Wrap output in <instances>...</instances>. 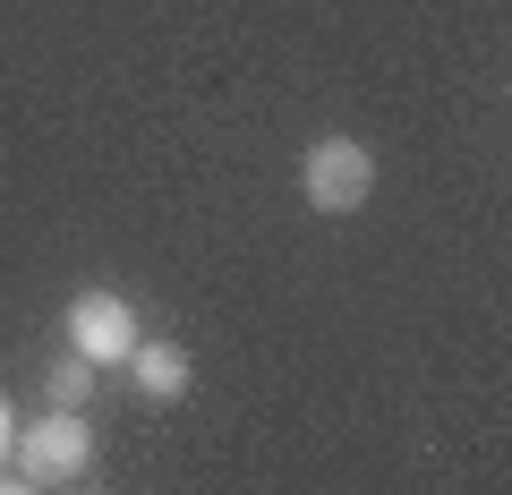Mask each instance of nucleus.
I'll return each mask as SVG.
<instances>
[{
  "label": "nucleus",
  "mask_w": 512,
  "mask_h": 495,
  "mask_svg": "<svg viewBox=\"0 0 512 495\" xmlns=\"http://www.w3.org/2000/svg\"><path fill=\"white\" fill-rule=\"evenodd\" d=\"M146 342V325H137V308H128L120 291H77L69 299V350L94 367H128V350Z\"/></svg>",
  "instance_id": "nucleus-3"
},
{
  "label": "nucleus",
  "mask_w": 512,
  "mask_h": 495,
  "mask_svg": "<svg viewBox=\"0 0 512 495\" xmlns=\"http://www.w3.org/2000/svg\"><path fill=\"white\" fill-rule=\"evenodd\" d=\"M77 495H111V487H77Z\"/></svg>",
  "instance_id": "nucleus-8"
},
{
  "label": "nucleus",
  "mask_w": 512,
  "mask_h": 495,
  "mask_svg": "<svg viewBox=\"0 0 512 495\" xmlns=\"http://www.w3.org/2000/svg\"><path fill=\"white\" fill-rule=\"evenodd\" d=\"M86 385H94V359H77V350H60V359H52V376H43L52 410H86Z\"/></svg>",
  "instance_id": "nucleus-5"
},
{
  "label": "nucleus",
  "mask_w": 512,
  "mask_h": 495,
  "mask_svg": "<svg viewBox=\"0 0 512 495\" xmlns=\"http://www.w3.org/2000/svg\"><path fill=\"white\" fill-rule=\"evenodd\" d=\"M299 197H308L316 214H359V205L376 197V154H367L359 137H316V146L299 154Z\"/></svg>",
  "instance_id": "nucleus-2"
},
{
  "label": "nucleus",
  "mask_w": 512,
  "mask_h": 495,
  "mask_svg": "<svg viewBox=\"0 0 512 495\" xmlns=\"http://www.w3.org/2000/svg\"><path fill=\"white\" fill-rule=\"evenodd\" d=\"M9 444H18V419H9V402H0V470H9Z\"/></svg>",
  "instance_id": "nucleus-6"
},
{
  "label": "nucleus",
  "mask_w": 512,
  "mask_h": 495,
  "mask_svg": "<svg viewBox=\"0 0 512 495\" xmlns=\"http://www.w3.org/2000/svg\"><path fill=\"white\" fill-rule=\"evenodd\" d=\"M0 495H43L35 478H18V470H0Z\"/></svg>",
  "instance_id": "nucleus-7"
},
{
  "label": "nucleus",
  "mask_w": 512,
  "mask_h": 495,
  "mask_svg": "<svg viewBox=\"0 0 512 495\" xmlns=\"http://www.w3.org/2000/svg\"><path fill=\"white\" fill-rule=\"evenodd\" d=\"M128 376H137V393H146V402H180L197 367H188L180 342H137V350H128Z\"/></svg>",
  "instance_id": "nucleus-4"
},
{
  "label": "nucleus",
  "mask_w": 512,
  "mask_h": 495,
  "mask_svg": "<svg viewBox=\"0 0 512 495\" xmlns=\"http://www.w3.org/2000/svg\"><path fill=\"white\" fill-rule=\"evenodd\" d=\"M18 478H35V487H86V461H94V427L86 410H43V419L18 427Z\"/></svg>",
  "instance_id": "nucleus-1"
}]
</instances>
